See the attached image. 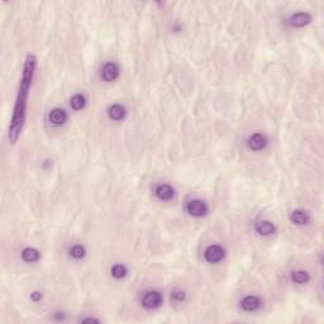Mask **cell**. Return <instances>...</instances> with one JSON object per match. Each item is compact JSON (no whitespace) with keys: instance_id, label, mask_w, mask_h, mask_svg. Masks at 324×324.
<instances>
[{"instance_id":"ac0fdd59","label":"cell","mask_w":324,"mask_h":324,"mask_svg":"<svg viewBox=\"0 0 324 324\" xmlns=\"http://www.w3.org/2000/svg\"><path fill=\"white\" fill-rule=\"evenodd\" d=\"M129 270L124 264H114L110 269V275L115 280H122L128 276Z\"/></svg>"},{"instance_id":"5b68a950","label":"cell","mask_w":324,"mask_h":324,"mask_svg":"<svg viewBox=\"0 0 324 324\" xmlns=\"http://www.w3.org/2000/svg\"><path fill=\"white\" fill-rule=\"evenodd\" d=\"M185 210L192 218H203L209 213V207L205 201L200 199H191L186 203Z\"/></svg>"},{"instance_id":"ffe728a7","label":"cell","mask_w":324,"mask_h":324,"mask_svg":"<svg viewBox=\"0 0 324 324\" xmlns=\"http://www.w3.org/2000/svg\"><path fill=\"white\" fill-rule=\"evenodd\" d=\"M43 299V293L42 291H33L30 293V300L33 303H39Z\"/></svg>"},{"instance_id":"6da1fadb","label":"cell","mask_w":324,"mask_h":324,"mask_svg":"<svg viewBox=\"0 0 324 324\" xmlns=\"http://www.w3.org/2000/svg\"><path fill=\"white\" fill-rule=\"evenodd\" d=\"M37 63H38V58L34 54H28L24 58L18 90H17V96H15L14 108H13V114L12 118H10L9 127H8V139H9L10 144H17V142L21 138L22 133H23L24 126H26L28 98H29L30 89L33 85Z\"/></svg>"},{"instance_id":"3957f363","label":"cell","mask_w":324,"mask_h":324,"mask_svg":"<svg viewBox=\"0 0 324 324\" xmlns=\"http://www.w3.org/2000/svg\"><path fill=\"white\" fill-rule=\"evenodd\" d=\"M120 76V67L114 61H107L100 67V79L107 84L114 82Z\"/></svg>"},{"instance_id":"44dd1931","label":"cell","mask_w":324,"mask_h":324,"mask_svg":"<svg viewBox=\"0 0 324 324\" xmlns=\"http://www.w3.org/2000/svg\"><path fill=\"white\" fill-rule=\"evenodd\" d=\"M52 318L57 322H63L65 319H66V314H65L63 312H54V313H52Z\"/></svg>"},{"instance_id":"ba28073f","label":"cell","mask_w":324,"mask_h":324,"mask_svg":"<svg viewBox=\"0 0 324 324\" xmlns=\"http://www.w3.org/2000/svg\"><path fill=\"white\" fill-rule=\"evenodd\" d=\"M313 21V17L310 13L308 12H297L294 14L290 15V18L288 19V23L290 27L293 28H304L306 26H309Z\"/></svg>"},{"instance_id":"2e32d148","label":"cell","mask_w":324,"mask_h":324,"mask_svg":"<svg viewBox=\"0 0 324 324\" xmlns=\"http://www.w3.org/2000/svg\"><path fill=\"white\" fill-rule=\"evenodd\" d=\"M290 281L297 285H305L310 281V273L305 270H295L290 273Z\"/></svg>"},{"instance_id":"52a82bcc","label":"cell","mask_w":324,"mask_h":324,"mask_svg":"<svg viewBox=\"0 0 324 324\" xmlns=\"http://www.w3.org/2000/svg\"><path fill=\"white\" fill-rule=\"evenodd\" d=\"M69 120V113L63 108L56 107V108L51 109L48 113V122L54 127H61L65 126Z\"/></svg>"},{"instance_id":"9c48e42d","label":"cell","mask_w":324,"mask_h":324,"mask_svg":"<svg viewBox=\"0 0 324 324\" xmlns=\"http://www.w3.org/2000/svg\"><path fill=\"white\" fill-rule=\"evenodd\" d=\"M240 306L241 309L244 310V312L255 313L262 306V300L261 297H257V295L249 294L246 295V297L240 301Z\"/></svg>"},{"instance_id":"603a6c76","label":"cell","mask_w":324,"mask_h":324,"mask_svg":"<svg viewBox=\"0 0 324 324\" xmlns=\"http://www.w3.org/2000/svg\"><path fill=\"white\" fill-rule=\"evenodd\" d=\"M81 322H84V323H86V322H89V323H90V322H94V323H99V319H95V318H84V319H81Z\"/></svg>"},{"instance_id":"7a4b0ae2","label":"cell","mask_w":324,"mask_h":324,"mask_svg":"<svg viewBox=\"0 0 324 324\" xmlns=\"http://www.w3.org/2000/svg\"><path fill=\"white\" fill-rule=\"evenodd\" d=\"M163 303V297L159 290H147L142 295L141 305L146 310L159 309Z\"/></svg>"},{"instance_id":"5bb4252c","label":"cell","mask_w":324,"mask_h":324,"mask_svg":"<svg viewBox=\"0 0 324 324\" xmlns=\"http://www.w3.org/2000/svg\"><path fill=\"white\" fill-rule=\"evenodd\" d=\"M21 257L27 264H36L41 258V252L37 248H34V247H26V248L22 249Z\"/></svg>"},{"instance_id":"277c9868","label":"cell","mask_w":324,"mask_h":324,"mask_svg":"<svg viewBox=\"0 0 324 324\" xmlns=\"http://www.w3.org/2000/svg\"><path fill=\"white\" fill-rule=\"evenodd\" d=\"M204 260L210 265H216L219 264L224 260L225 257V249L224 247L218 244V243H213V244H209L207 248L204 249Z\"/></svg>"},{"instance_id":"e0dca14e","label":"cell","mask_w":324,"mask_h":324,"mask_svg":"<svg viewBox=\"0 0 324 324\" xmlns=\"http://www.w3.org/2000/svg\"><path fill=\"white\" fill-rule=\"evenodd\" d=\"M87 255V249L84 244L81 243H75L72 244L69 248V256L76 261H80V260H84Z\"/></svg>"},{"instance_id":"4fadbf2b","label":"cell","mask_w":324,"mask_h":324,"mask_svg":"<svg viewBox=\"0 0 324 324\" xmlns=\"http://www.w3.org/2000/svg\"><path fill=\"white\" fill-rule=\"evenodd\" d=\"M290 218V222L295 225H299V227H304V225H308L310 223V216L309 213L304 209H294L289 216Z\"/></svg>"},{"instance_id":"9a60e30c","label":"cell","mask_w":324,"mask_h":324,"mask_svg":"<svg viewBox=\"0 0 324 324\" xmlns=\"http://www.w3.org/2000/svg\"><path fill=\"white\" fill-rule=\"evenodd\" d=\"M87 104V98L85 94L82 93H76L71 96L70 99V107L74 111H80L85 109Z\"/></svg>"},{"instance_id":"8992f818","label":"cell","mask_w":324,"mask_h":324,"mask_svg":"<svg viewBox=\"0 0 324 324\" xmlns=\"http://www.w3.org/2000/svg\"><path fill=\"white\" fill-rule=\"evenodd\" d=\"M247 147L249 151L252 152H260V151H264L269 144V139H267L266 135L261 132H255L252 135H249V137L247 138Z\"/></svg>"},{"instance_id":"8fae6325","label":"cell","mask_w":324,"mask_h":324,"mask_svg":"<svg viewBox=\"0 0 324 324\" xmlns=\"http://www.w3.org/2000/svg\"><path fill=\"white\" fill-rule=\"evenodd\" d=\"M276 225L270 220H258L255 223V232L261 237H270L276 233Z\"/></svg>"},{"instance_id":"d6986e66","label":"cell","mask_w":324,"mask_h":324,"mask_svg":"<svg viewBox=\"0 0 324 324\" xmlns=\"http://www.w3.org/2000/svg\"><path fill=\"white\" fill-rule=\"evenodd\" d=\"M170 297H171V301L172 303H176V304H183L185 303L186 299H188V294H186V291L184 290H174L171 293V295H170Z\"/></svg>"},{"instance_id":"30bf717a","label":"cell","mask_w":324,"mask_h":324,"mask_svg":"<svg viewBox=\"0 0 324 324\" xmlns=\"http://www.w3.org/2000/svg\"><path fill=\"white\" fill-rule=\"evenodd\" d=\"M155 196L160 201H170L175 198V189L174 186L170 184L162 183L155 188Z\"/></svg>"},{"instance_id":"7402d4cb","label":"cell","mask_w":324,"mask_h":324,"mask_svg":"<svg viewBox=\"0 0 324 324\" xmlns=\"http://www.w3.org/2000/svg\"><path fill=\"white\" fill-rule=\"evenodd\" d=\"M172 30H174V32H181V30H183V26L175 23L174 26H172Z\"/></svg>"},{"instance_id":"7c38bea8","label":"cell","mask_w":324,"mask_h":324,"mask_svg":"<svg viewBox=\"0 0 324 324\" xmlns=\"http://www.w3.org/2000/svg\"><path fill=\"white\" fill-rule=\"evenodd\" d=\"M107 114H108V118L110 120L122 122L127 117V109L124 105L119 104V103H114V104L109 105L108 109H107Z\"/></svg>"}]
</instances>
